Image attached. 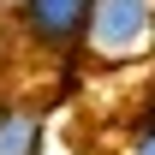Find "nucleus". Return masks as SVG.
Wrapping results in <instances>:
<instances>
[{"mask_svg": "<svg viewBox=\"0 0 155 155\" xmlns=\"http://www.w3.org/2000/svg\"><path fill=\"white\" fill-rule=\"evenodd\" d=\"M90 12L96 0H24V30L42 48H72L90 36Z\"/></svg>", "mask_w": 155, "mask_h": 155, "instance_id": "2", "label": "nucleus"}, {"mask_svg": "<svg viewBox=\"0 0 155 155\" xmlns=\"http://www.w3.org/2000/svg\"><path fill=\"white\" fill-rule=\"evenodd\" d=\"M0 155H42V119L24 107L0 114Z\"/></svg>", "mask_w": 155, "mask_h": 155, "instance_id": "3", "label": "nucleus"}, {"mask_svg": "<svg viewBox=\"0 0 155 155\" xmlns=\"http://www.w3.org/2000/svg\"><path fill=\"white\" fill-rule=\"evenodd\" d=\"M155 30V0H96L90 12V48L96 54H137Z\"/></svg>", "mask_w": 155, "mask_h": 155, "instance_id": "1", "label": "nucleus"}, {"mask_svg": "<svg viewBox=\"0 0 155 155\" xmlns=\"http://www.w3.org/2000/svg\"><path fill=\"white\" fill-rule=\"evenodd\" d=\"M131 155H155V114L137 119V131H131Z\"/></svg>", "mask_w": 155, "mask_h": 155, "instance_id": "4", "label": "nucleus"}]
</instances>
